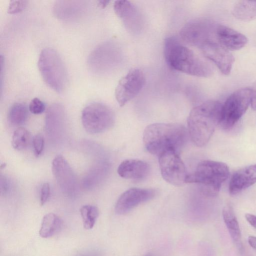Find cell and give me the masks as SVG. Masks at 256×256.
Returning a JSON list of instances; mask_svg holds the SVG:
<instances>
[{"label":"cell","mask_w":256,"mask_h":256,"mask_svg":"<svg viewBox=\"0 0 256 256\" xmlns=\"http://www.w3.org/2000/svg\"><path fill=\"white\" fill-rule=\"evenodd\" d=\"M188 132L177 123H155L148 126L143 133L147 150L158 157L168 151L179 154L184 146Z\"/></svg>","instance_id":"1"},{"label":"cell","mask_w":256,"mask_h":256,"mask_svg":"<svg viewBox=\"0 0 256 256\" xmlns=\"http://www.w3.org/2000/svg\"><path fill=\"white\" fill-rule=\"evenodd\" d=\"M164 56L167 64L174 70L186 74L206 78L212 75L214 69L206 60L174 36L164 40Z\"/></svg>","instance_id":"2"},{"label":"cell","mask_w":256,"mask_h":256,"mask_svg":"<svg viewBox=\"0 0 256 256\" xmlns=\"http://www.w3.org/2000/svg\"><path fill=\"white\" fill-rule=\"evenodd\" d=\"M222 104L216 100H208L194 107L188 118V132L198 146L206 145L220 124Z\"/></svg>","instance_id":"3"},{"label":"cell","mask_w":256,"mask_h":256,"mask_svg":"<svg viewBox=\"0 0 256 256\" xmlns=\"http://www.w3.org/2000/svg\"><path fill=\"white\" fill-rule=\"evenodd\" d=\"M230 174L224 163L210 160L198 163L194 172L188 174L186 182L198 184L202 192L210 197L216 196Z\"/></svg>","instance_id":"4"},{"label":"cell","mask_w":256,"mask_h":256,"mask_svg":"<svg viewBox=\"0 0 256 256\" xmlns=\"http://www.w3.org/2000/svg\"><path fill=\"white\" fill-rule=\"evenodd\" d=\"M38 66L43 80L50 88L58 92L64 90L68 84V72L62 60L56 50L43 49Z\"/></svg>","instance_id":"5"},{"label":"cell","mask_w":256,"mask_h":256,"mask_svg":"<svg viewBox=\"0 0 256 256\" xmlns=\"http://www.w3.org/2000/svg\"><path fill=\"white\" fill-rule=\"evenodd\" d=\"M251 88H244L232 92L222 104L220 124L224 130L232 128L251 104Z\"/></svg>","instance_id":"6"},{"label":"cell","mask_w":256,"mask_h":256,"mask_svg":"<svg viewBox=\"0 0 256 256\" xmlns=\"http://www.w3.org/2000/svg\"><path fill=\"white\" fill-rule=\"evenodd\" d=\"M82 122L90 134H98L110 128L114 122V114L107 105L98 102L88 104L82 110Z\"/></svg>","instance_id":"7"},{"label":"cell","mask_w":256,"mask_h":256,"mask_svg":"<svg viewBox=\"0 0 256 256\" xmlns=\"http://www.w3.org/2000/svg\"><path fill=\"white\" fill-rule=\"evenodd\" d=\"M216 26L208 20H194L185 24L180 35L185 43L200 48L205 43L216 40Z\"/></svg>","instance_id":"8"},{"label":"cell","mask_w":256,"mask_h":256,"mask_svg":"<svg viewBox=\"0 0 256 256\" xmlns=\"http://www.w3.org/2000/svg\"><path fill=\"white\" fill-rule=\"evenodd\" d=\"M161 174L168 182L175 186H180L186 183V174L185 165L179 154L168 151L158 156Z\"/></svg>","instance_id":"9"},{"label":"cell","mask_w":256,"mask_h":256,"mask_svg":"<svg viewBox=\"0 0 256 256\" xmlns=\"http://www.w3.org/2000/svg\"><path fill=\"white\" fill-rule=\"evenodd\" d=\"M146 82L144 74L138 68L130 70L119 80L115 90V97L120 106L136 97Z\"/></svg>","instance_id":"10"},{"label":"cell","mask_w":256,"mask_h":256,"mask_svg":"<svg viewBox=\"0 0 256 256\" xmlns=\"http://www.w3.org/2000/svg\"><path fill=\"white\" fill-rule=\"evenodd\" d=\"M200 48L204 56L212 62L224 74H230L234 61V57L217 40L208 42Z\"/></svg>","instance_id":"11"},{"label":"cell","mask_w":256,"mask_h":256,"mask_svg":"<svg viewBox=\"0 0 256 256\" xmlns=\"http://www.w3.org/2000/svg\"><path fill=\"white\" fill-rule=\"evenodd\" d=\"M157 190L152 188H131L123 192L118 198L114 208L118 214H124L140 204L152 199Z\"/></svg>","instance_id":"12"},{"label":"cell","mask_w":256,"mask_h":256,"mask_svg":"<svg viewBox=\"0 0 256 256\" xmlns=\"http://www.w3.org/2000/svg\"><path fill=\"white\" fill-rule=\"evenodd\" d=\"M52 172L61 190L72 193L75 190L76 178L67 160L62 155L56 156L52 162Z\"/></svg>","instance_id":"13"},{"label":"cell","mask_w":256,"mask_h":256,"mask_svg":"<svg viewBox=\"0 0 256 256\" xmlns=\"http://www.w3.org/2000/svg\"><path fill=\"white\" fill-rule=\"evenodd\" d=\"M217 41L228 50H237L247 44V38L242 33L224 25H218L216 30Z\"/></svg>","instance_id":"14"},{"label":"cell","mask_w":256,"mask_h":256,"mask_svg":"<svg viewBox=\"0 0 256 256\" xmlns=\"http://www.w3.org/2000/svg\"><path fill=\"white\" fill-rule=\"evenodd\" d=\"M150 166L146 162L136 159H127L122 161L118 168L120 176L134 181H141L149 174Z\"/></svg>","instance_id":"15"},{"label":"cell","mask_w":256,"mask_h":256,"mask_svg":"<svg viewBox=\"0 0 256 256\" xmlns=\"http://www.w3.org/2000/svg\"><path fill=\"white\" fill-rule=\"evenodd\" d=\"M256 183V164L244 167L232 175L229 184L230 193L236 194Z\"/></svg>","instance_id":"16"},{"label":"cell","mask_w":256,"mask_h":256,"mask_svg":"<svg viewBox=\"0 0 256 256\" xmlns=\"http://www.w3.org/2000/svg\"><path fill=\"white\" fill-rule=\"evenodd\" d=\"M114 9L116 14L123 20L126 28L132 30L138 26V12L136 8L131 2L127 0L116 1Z\"/></svg>","instance_id":"17"},{"label":"cell","mask_w":256,"mask_h":256,"mask_svg":"<svg viewBox=\"0 0 256 256\" xmlns=\"http://www.w3.org/2000/svg\"><path fill=\"white\" fill-rule=\"evenodd\" d=\"M84 8L82 1H57L54 6V12L59 18L72 20L79 16Z\"/></svg>","instance_id":"18"},{"label":"cell","mask_w":256,"mask_h":256,"mask_svg":"<svg viewBox=\"0 0 256 256\" xmlns=\"http://www.w3.org/2000/svg\"><path fill=\"white\" fill-rule=\"evenodd\" d=\"M222 218L234 242L239 249L242 248L240 231L238 222L234 212L230 206L222 210Z\"/></svg>","instance_id":"19"},{"label":"cell","mask_w":256,"mask_h":256,"mask_svg":"<svg viewBox=\"0 0 256 256\" xmlns=\"http://www.w3.org/2000/svg\"><path fill=\"white\" fill-rule=\"evenodd\" d=\"M232 13L240 20L248 22L256 18V1L239 0L234 4Z\"/></svg>","instance_id":"20"},{"label":"cell","mask_w":256,"mask_h":256,"mask_svg":"<svg viewBox=\"0 0 256 256\" xmlns=\"http://www.w3.org/2000/svg\"><path fill=\"white\" fill-rule=\"evenodd\" d=\"M60 224V220L56 214L52 212L46 214L42 220L40 236L43 238L53 236L58 229Z\"/></svg>","instance_id":"21"},{"label":"cell","mask_w":256,"mask_h":256,"mask_svg":"<svg viewBox=\"0 0 256 256\" xmlns=\"http://www.w3.org/2000/svg\"><path fill=\"white\" fill-rule=\"evenodd\" d=\"M28 116V110L26 106L22 103L16 102L10 108L8 118L12 125L20 126L26 121Z\"/></svg>","instance_id":"22"},{"label":"cell","mask_w":256,"mask_h":256,"mask_svg":"<svg viewBox=\"0 0 256 256\" xmlns=\"http://www.w3.org/2000/svg\"><path fill=\"white\" fill-rule=\"evenodd\" d=\"M32 134L26 128L19 127L14 132L12 145L16 150H24L28 148L32 142Z\"/></svg>","instance_id":"23"},{"label":"cell","mask_w":256,"mask_h":256,"mask_svg":"<svg viewBox=\"0 0 256 256\" xmlns=\"http://www.w3.org/2000/svg\"><path fill=\"white\" fill-rule=\"evenodd\" d=\"M80 212L84 228L92 229L99 215L98 208L92 205H84L80 208Z\"/></svg>","instance_id":"24"},{"label":"cell","mask_w":256,"mask_h":256,"mask_svg":"<svg viewBox=\"0 0 256 256\" xmlns=\"http://www.w3.org/2000/svg\"><path fill=\"white\" fill-rule=\"evenodd\" d=\"M46 108L44 103L37 98H33L28 106V110L34 114L42 113Z\"/></svg>","instance_id":"25"},{"label":"cell","mask_w":256,"mask_h":256,"mask_svg":"<svg viewBox=\"0 0 256 256\" xmlns=\"http://www.w3.org/2000/svg\"><path fill=\"white\" fill-rule=\"evenodd\" d=\"M44 138L43 136L38 134L34 136L32 138V146L36 156H39L42 153L44 148Z\"/></svg>","instance_id":"26"},{"label":"cell","mask_w":256,"mask_h":256,"mask_svg":"<svg viewBox=\"0 0 256 256\" xmlns=\"http://www.w3.org/2000/svg\"><path fill=\"white\" fill-rule=\"evenodd\" d=\"M26 0H11L10 2L8 12L11 14L22 12L27 6Z\"/></svg>","instance_id":"27"},{"label":"cell","mask_w":256,"mask_h":256,"mask_svg":"<svg viewBox=\"0 0 256 256\" xmlns=\"http://www.w3.org/2000/svg\"><path fill=\"white\" fill-rule=\"evenodd\" d=\"M50 196V186L48 182L43 184L40 189V203L43 206L47 202Z\"/></svg>","instance_id":"28"},{"label":"cell","mask_w":256,"mask_h":256,"mask_svg":"<svg viewBox=\"0 0 256 256\" xmlns=\"http://www.w3.org/2000/svg\"><path fill=\"white\" fill-rule=\"evenodd\" d=\"M251 90L252 92V97L250 105L252 108L256 110V80L252 88H251Z\"/></svg>","instance_id":"29"},{"label":"cell","mask_w":256,"mask_h":256,"mask_svg":"<svg viewBox=\"0 0 256 256\" xmlns=\"http://www.w3.org/2000/svg\"><path fill=\"white\" fill-rule=\"evenodd\" d=\"M245 217L250 225L256 229V216L250 214H246Z\"/></svg>","instance_id":"30"},{"label":"cell","mask_w":256,"mask_h":256,"mask_svg":"<svg viewBox=\"0 0 256 256\" xmlns=\"http://www.w3.org/2000/svg\"><path fill=\"white\" fill-rule=\"evenodd\" d=\"M8 188V180L5 178H0V192H6Z\"/></svg>","instance_id":"31"},{"label":"cell","mask_w":256,"mask_h":256,"mask_svg":"<svg viewBox=\"0 0 256 256\" xmlns=\"http://www.w3.org/2000/svg\"><path fill=\"white\" fill-rule=\"evenodd\" d=\"M248 240L250 246L256 250V236H248Z\"/></svg>","instance_id":"32"},{"label":"cell","mask_w":256,"mask_h":256,"mask_svg":"<svg viewBox=\"0 0 256 256\" xmlns=\"http://www.w3.org/2000/svg\"><path fill=\"white\" fill-rule=\"evenodd\" d=\"M109 2L110 1L108 0H99L98 2V4L100 6L104 8L106 7Z\"/></svg>","instance_id":"33"},{"label":"cell","mask_w":256,"mask_h":256,"mask_svg":"<svg viewBox=\"0 0 256 256\" xmlns=\"http://www.w3.org/2000/svg\"><path fill=\"white\" fill-rule=\"evenodd\" d=\"M151 256L150 254H146V256Z\"/></svg>","instance_id":"34"}]
</instances>
